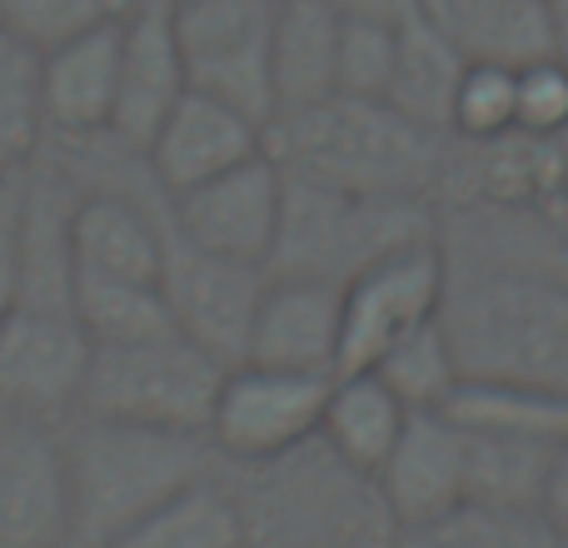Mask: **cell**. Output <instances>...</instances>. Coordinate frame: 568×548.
<instances>
[{
  "mask_svg": "<svg viewBox=\"0 0 568 548\" xmlns=\"http://www.w3.org/2000/svg\"><path fill=\"white\" fill-rule=\"evenodd\" d=\"M564 534L539 509H494V504H454L439 519L399 529L394 548H559Z\"/></svg>",
  "mask_w": 568,
  "mask_h": 548,
  "instance_id": "28",
  "label": "cell"
},
{
  "mask_svg": "<svg viewBox=\"0 0 568 548\" xmlns=\"http://www.w3.org/2000/svg\"><path fill=\"white\" fill-rule=\"evenodd\" d=\"M339 294L344 290H334V284L270 280L240 364L334 374L339 369Z\"/></svg>",
  "mask_w": 568,
  "mask_h": 548,
  "instance_id": "19",
  "label": "cell"
},
{
  "mask_svg": "<svg viewBox=\"0 0 568 548\" xmlns=\"http://www.w3.org/2000/svg\"><path fill=\"white\" fill-rule=\"evenodd\" d=\"M444 300V250L439 235L419 240L409 250H394L389 260L369 265L359 280L344 284L339 294V369H374L394 339L419 329L424 319L439 314Z\"/></svg>",
  "mask_w": 568,
  "mask_h": 548,
  "instance_id": "11",
  "label": "cell"
},
{
  "mask_svg": "<svg viewBox=\"0 0 568 548\" xmlns=\"http://www.w3.org/2000/svg\"><path fill=\"white\" fill-rule=\"evenodd\" d=\"M439 235V210L429 200L349 195L334 185L284 175L280 225L270 245V280H304L344 290L369 265Z\"/></svg>",
  "mask_w": 568,
  "mask_h": 548,
  "instance_id": "5",
  "label": "cell"
},
{
  "mask_svg": "<svg viewBox=\"0 0 568 548\" xmlns=\"http://www.w3.org/2000/svg\"><path fill=\"white\" fill-rule=\"evenodd\" d=\"M115 548H250V539L235 489L215 469L205 479L185 484L150 519H140Z\"/></svg>",
  "mask_w": 568,
  "mask_h": 548,
  "instance_id": "23",
  "label": "cell"
},
{
  "mask_svg": "<svg viewBox=\"0 0 568 548\" xmlns=\"http://www.w3.org/2000/svg\"><path fill=\"white\" fill-rule=\"evenodd\" d=\"M554 10V60L568 70V0H549Z\"/></svg>",
  "mask_w": 568,
  "mask_h": 548,
  "instance_id": "38",
  "label": "cell"
},
{
  "mask_svg": "<svg viewBox=\"0 0 568 548\" xmlns=\"http://www.w3.org/2000/svg\"><path fill=\"white\" fill-rule=\"evenodd\" d=\"M130 10V0H6L0 10V30L30 55L65 45V40L85 35L95 26H110Z\"/></svg>",
  "mask_w": 568,
  "mask_h": 548,
  "instance_id": "31",
  "label": "cell"
},
{
  "mask_svg": "<svg viewBox=\"0 0 568 548\" xmlns=\"http://www.w3.org/2000/svg\"><path fill=\"white\" fill-rule=\"evenodd\" d=\"M374 479L399 529L439 519L464 504V429L444 409H414Z\"/></svg>",
  "mask_w": 568,
  "mask_h": 548,
  "instance_id": "18",
  "label": "cell"
},
{
  "mask_svg": "<svg viewBox=\"0 0 568 548\" xmlns=\"http://www.w3.org/2000/svg\"><path fill=\"white\" fill-rule=\"evenodd\" d=\"M190 90L185 60L170 26V0H130L120 20V70H115V110H110V140L135 155L155 140L165 115Z\"/></svg>",
  "mask_w": 568,
  "mask_h": 548,
  "instance_id": "14",
  "label": "cell"
},
{
  "mask_svg": "<svg viewBox=\"0 0 568 548\" xmlns=\"http://www.w3.org/2000/svg\"><path fill=\"white\" fill-rule=\"evenodd\" d=\"M265 155L284 175L334 185L349 195L429 200L439 190L449 135L414 125L389 100L329 95L265 125Z\"/></svg>",
  "mask_w": 568,
  "mask_h": 548,
  "instance_id": "2",
  "label": "cell"
},
{
  "mask_svg": "<svg viewBox=\"0 0 568 548\" xmlns=\"http://www.w3.org/2000/svg\"><path fill=\"white\" fill-rule=\"evenodd\" d=\"M514 125L534 135H568V70L559 60H539L514 75Z\"/></svg>",
  "mask_w": 568,
  "mask_h": 548,
  "instance_id": "34",
  "label": "cell"
},
{
  "mask_svg": "<svg viewBox=\"0 0 568 548\" xmlns=\"http://www.w3.org/2000/svg\"><path fill=\"white\" fill-rule=\"evenodd\" d=\"M45 145L36 100V55L0 30V175H26Z\"/></svg>",
  "mask_w": 568,
  "mask_h": 548,
  "instance_id": "30",
  "label": "cell"
},
{
  "mask_svg": "<svg viewBox=\"0 0 568 548\" xmlns=\"http://www.w3.org/2000/svg\"><path fill=\"white\" fill-rule=\"evenodd\" d=\"M404 409L384 379L374 369H354V374H334L329 384V404H324V419H320V434L344 454L349 464H359L364 474H374L384 464V454L394 449L399 439Z\"/></svg>",
  "mask_w": 568,
  "mask_h": 548,
  "instance_id": "25",
  "label": "cell"
},
{
  "mask_svg": "<svg viewBox=\"0 0 568 548\" xmlns=\"http://www.w3.org/2000/svg\"><path fill=\"white\" fill-rule=\"evenodd\" d=\"M70 314L85 329L90 349H110V344H140L175 334L165 290L150 280H110V274H75L70 290Z\"/></svg>",
  "mask_w": 568,
  "mask_h": 548,
  "instance_id": "26",
  "label": "cell"
},
{
  "mask_svg": "<svg viewBox=\"0 0 568 548\" xmlns=\"http://www.w3.org/2000/svg\"><path fill=\"white\" fill-rule=\"evenodd\" d=\"M339 16H364V20H384V26H404L409 16H419L424 0H334Z\"/></svg>",
  "mask_w": 568,
  "mask_h": 548,
  "instance_id": "37",
  "label": "cell"
},
{
  "mask_svg": "<svg viewBox=\"0 0 568 548\" xmlns=\"http://www.w3.org/2000/svg\"><path fill=\"white\" fill-rule=\"evenodd\" d=\"M469 75V60L449 45V40L434 30V20L409 16L399 26V50H394V75H389V100L399 115H409L414 125L439 130L449 135L454 130V100H459V85Z\"/></svg>",
  "mask_w": 568,
  "mask_h": 548,
  "instance_id": "22",
  "label": "cell"
},
{
  "mask_svg": "<svg viewBox=\"0 0 568 548\" xmlns=\"http://www.w3.org/2000/svg\"><path fill=\"white\" fill-rule=\"evenodd\" d=\"M544 519L559 534H568V444H559L549 464V484H544Z\"/></svg>",
  "mask_w": 568,
  "mask_h": 548,
  "instance_id": "36",
  "label": "cell"
},
{
  "mask_svg": "<svg viewBox=\"0 0 568 548\" xmlns=\"http://www.w3.org/2000/svg\"><path fill=\"white\" fill-rule=\"evenodd\" d=\"M90 369V339L70 309L10 304L0 314V414L70 424Z\"/></svg>",
  "mask_w": 568,
  "mask_h": 548,
  "instance_id": "9",
  "label": "cell"
},
{
  "mask_svg": "<svg viewBox=\"0 0 568 548\" xmlns=\"http://www.w3.org/2000/svg\"><path fill=\"white\" fill-rule=\"evenodd\" d=\"M374 374L384 379V389L404 404V409H444L454 399V389L464 384L454 344L444 334L439 314L424 319L419 329H409L404 339H394L389 349L374 359Z\"/></svg>",
  "mask_w": 568,
  "mask_h": 548,
  "instance_id": "29",
  "label": "cell"
},
{
  "mask_svg": "<svg viewBox=\"0 0 568 548\" xmlns=\"http://www.w3.org/2000/svg\"><path fill=\"white\" fill-rule=\"evenodd\" d=\"M334 374L270 369V364H230L210 409V449L220 464H265L294 444L314 439L329 404Z\"/></svg>",
  "mask_w": 568,
  "mask_h": 548,
  "instance_id": "8",
  "label": "cell"
},
{
  "mask_svg": "<svg viewBox=\"0 0 568 548\" xmlns=\"http://www.w3.org/2000/svg\"><path fill=\"white\" fill-rule=\"evenodd\" d=\"M230 489L250 548H394L399 539L379 479L344 459L324 434L265 464H235Z\"/></svg>",
  "mask_w": 568,
  "mask_h": 548,
  "instance_id": "3",
  "label": "cell"
},
{
  "mask_svg": "<svg viewBox=\"0 0 568 548\" xmlns=\"http://www.w3.org/2000/svg\"><path fill=\"white\" fill-rule=\"evenodd\" d=\"M554 454H559V444L464 429V499L544 514V484H549Z\"/></svg>",
  "mask_w": 568,
  "mask_h": 548,
  "instance_id": "24",
  "label": "cell"
},
{
  "mask_svg": "<svg viewBox=\"0 0 568 548\" xmlns=\"http://www.w3.org/2000/svg\"><path fill=\"white\" fill-rule=\"evenodd\" d=\"M70 260L75 274L160 284L165 265V195L100 185L70 205Z\"/></svg>",
  "mask_w": 568,
  "mask_h": 548,
  "instance_id": "17",
  "label": "cell"
},
{
  "mask_svg": "<svg viewBox=\"0 0 568 548\" xmlns=\"http://www.w3.org/2000/svg\"><path fill=\"white\" fill-rule=\"evenodd\" d=\"M439 324L464 379L568 394V280L444 255Z\"/></svg>",
  "mask_w": 568,
  "mask_h": 548,
  "instance_id": "1",
  "label": "cell"
},
{
  "mask_svg": "<svg viewBox=\"0 0 568 548\" xmlns=\"http://www.w3.org/2000/svg\"><path fill=\"white\" fill-rule=\"evenodd\" d=\"M459 429L484 434H514V439H539V444H568V394L529 389V384H484L464 379L454 399L444 404Z\"/></svg>",
  "mask_w": 568,
  "mask_h": 548,
  "instance_id": "27",
  "label": "cell"
},
{
  "mask_svg": "<svg viewBox=\"0 0 568 548\" xmlns=\"http://www.w3.org/2000/svg\"><path fill=\"white\" fill-rule=\"evenodd\" d=\"M394 50H399V26L364 16H339V45H334V95L384 100L394 75Z\"/></svg>",
  "mask_w": 568,
  "mask_h": 548,
  "instance_id": "32",
  "label": "cell"
},
{
  "mask_svg": "<svg viewBox=\"0 0 568 548\" xmlns=\"http://www.w3.org/2000/svg\"><path fill=\"white\" fill-rule=\"evenodd\" d=\"M20 185L26 175H0V314L16 304V230H20Z\"/></svg>",
  "mask_w": 568,
  "mask_h": 548,
  "instance_id": "35",
  "label": "cell"
},
{
  "mask_svg": "<svg viewBox=\"0 0 568 548\" xmlns=\"http://www.w3.org/2000/svg\"><path fill=\"white\" fill-rule=\"evenodd\" d=\"M0 548H70L60 424L0 414Z\"/></svg>",
  "mask_w": 568,
  "mask_h": 548,
  "instance_id": "13",
  "label": "cell"
},
{
  "mask_svg": "<svg viewBox=\"0 0 568 548\" xmlns=\"http://www.w3.org/2000/svg\"><path fill=\"white\" fill-rule=\"evenodd\" d=\"M275 10L280 0H170V26H175L190 90L215 95L270 125L275 120V85H270Z\"/></svg>",
  "mask_w": 568,
  "mask_h": 548,
  "instance_id": "7",
  "label": "cell"
},
{
  "mask_svg": "<svg viewBox=\"0 0 568 548\" xmlns=\"http://www.w3.org/2000/svg\"><path fill=\"white\" fill-rule=\"evenodd\" d=\"M514 75L519 70H499V65H469L454 100V130L459 140H484L514 130Z\"/></svg>",
  "mask_w": 568,
  "mask_h": 548,
  "instance_id": "33",
  "label": "cell"
},
{
  "mask_svg": "<svg viewBox=\"0 0 568 548\" xmlns=\"http://www.w3.org/2000/svg\"><path fill=\"white\" fill-rule=\"evenodd\" d=\"M120 20L95 26L85 35L36 55V100H40L45 140L85 145V140L110 135L115 70H120Z\"/></svg>",
  "mask_w": 568,
  "mask_h": 548,
  "instance_id": "16",
  "label": "cell"
},
{
  "mask_svg": "<svg viewBox=\"0 0 568 548\" xmlns=\"http://www.w3.org/2000/svg\"><path fill=\"white\" fill-rule=\"evenodd\" d=\"M280 200L284 170L260 150V155L240 160L235 170L185 190V195H165V215L190 245L265 270L280 225Z\"/></svg>",
  "mask_w": 568,
  "mask_h": 548,
  "instance_id": "12",
  "label": "cell"
},
{
  "mask_svg": "<svg viewBox=\"0 0 568 548\" xmlns=\"http://www.w3.org/2000/svg\"><path fill=\"white\" fill-rule=\"evenodd\" d=\"M270 274L260 265H240V260L210 255V250L190 245L165 215V265H160V290H165L170 319L185 339H195L220 364H240L250 344V324H255L260 294H265Z\"/></svg>",
  "mask_w": 568,
  "mask_h": 548,
  "instance_id": "10",
  "label": "cell"
},
{
  "mask_svg": "<svg viewBox=\"0 0 568 548\" xmlns=\"http://www.w3.org/2000/svg\"><path fill=\"white\" fill-rule=\"evenodd\" d=\"M220 379H225V364L180 329L140 344H110V349H90L75 414L145 424V429L205 434Z\"/></svg>",
  "mask_w": 568,
  "mask_h": 548,
  "instance_id": "6",
  "label": "cell"
},
{
  "mask_svg": "<svg viewBox=\"0 0 568 548\" xmlns=\"http://www.w3.org/2000/svg\"><path fill=\"white\" fill-rule=\"evenodd\" d=\"M65 444L70 484V548H115L140 519L175 499L185 484L220 469L205 434L145 429V424L85 419L75 414Z\"/></svg>",
  "mask_w": 568,
  "mask_h": 548,
  "instance_id": "4",
  "label": "cell"
},
{
  "mask_svg": "<svg viewBox=\"0 0 568 548\" xmlns=\"http://www.w3.org/2000/svg\"><path fill=\"white\" fill-rule=\"evenodd\" d=\"M0 10H6V0H0Z\"/></svg>",
  "mask_w": 568,
  "mask_h": 548,
  "instance_id": "40",
  "label": "cell"
},
{
  "mask_svg": "<svg viewBox=\"0 0 568 548\" xmlns=\"http://www.w3.org/2000/svg\"><path fill=\"white\" fill-rule=\"evenodd\" d=\"M334 45H339V6L334 0H280L275 45H270L275 115L320 105L334 95Z\"/></svg>",
  "mask_w": 568,
  "mask_h": 548,
  "instance_id": "21",
  "label": "cell"
},
{
  "mask_svg": "<svg viewBox=\"0 0 568 548\" xmlns=\"http://www.w3.org/2000/svg\"><path fill=\"white\" fill-rule=\"evenodd\" d=\"M559 548H568V534H564V544H559Z\"/></svg>",
  "mask_w": 568,
  "mask_h": 548,
  "instance_id": "39",
  "label": "cell"
},
{
  "mask_svg": "<svg viewBox=\"0 0 568 548\" xmlns=\"http://www.w3.org/2000/svg\"><path fill=\"white\" fill-rule=\"evenodd\" d=\"M424 16L469 65L529 70L554 60L549 0H424Z\"/></svg>",
  "mask_w": 568,
  "mask_h": 548,
  "instance_id": "20",
  "label": "cell"
},
{
  "mask_svg": "<svg viewBox=\"0 0 568 548\" xmlns=\"http://www.w3.org/2000/svg\"><path fill=\"white\" fill-rule=\"evenodd\" d=\"M260 150H265L260 120H250L245 110L225 105L215 95L185 90L180 105L165 115V125L155 130V140L145 145V170L160 195H185V190L225 175Z\"/></svg>",
  "mask_w": 568,
  "mask_h": 548,
  "instance_id": "15",
  "label": "cell"
}]
</instances>
